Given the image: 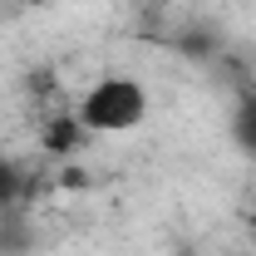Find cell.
<instances>
[{"label":"cell","mask_w":256,"mask_h":256,"mask_svg":"<svg viewBox=\"0 0 256 256\" xmlns=\"http://www.w3.org/2000/svg\"><path fill=\"white\" fill-rule=\"evenodd\" d=\"M74 114L89 133H128V128H138L148 118V89L138 79H128V74H108V79L84 89Z\"/></svg>","instance_id":"6da1fadb"},{"label":"cell","mask_w":256,"mask_h":256,"mask_svg":"<svg viewBox=\"0 0 256 256\" xmlns=\"http://www.w3.org/2000/svg\"><path fill=\"white\" fill-rule=\"evenodd\" d=\"M89 138V128L79 124V114H54L50 124H44V153H54V158H69L79 143Z\"/></svg>","instance_id":"7a4b0ae2"},{"label":"cell","mask_w":256,"mask_h":256,"mask_svg":"<svg viewBox=\"0 0 256 256\" xmlns=\"http://www.w3.org/2000/svg\"><path fill=\"white\" fill-rule=\"evenodd\" d=\"M232 128H236V143L246 148L256 158V94L242 98V108H236V118H232Z\"/></svg>","instance_id":"3957f363"},{"label":"cell","mask_w":256,"mask_h":256,"mask_svg":"<svg viewBox=\"0 0 256 256\" xmlns=\"http://www.w3.org/2000/svg\"><path fill=\"white\" fill-rule=\"evenodd\" d=\"M10 192H15V172H10V162L0 158V202H5Z\"/></svg>","instance_id":"277c9868"}]
</instances>
